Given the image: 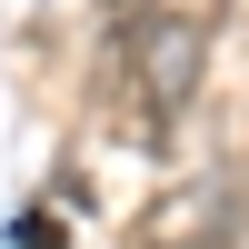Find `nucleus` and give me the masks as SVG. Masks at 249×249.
Masks as SVG:
<instances>
[{
	"label": "nucleus",
	"mask_w": 249,
	"mask_h": 249,
	"mask_svg": "<svg viewBox=\"0 0 249 249\" xmlns=\"http://www.w3.org/2000/svg\"><path fill=\"white\" fill-rule=\"evenodd\" d=\"M239 230H249V170L239 160H210V170H190L179 190H160L140 210L130 249H230Z\"/></svg>",
	"instance_id": "obj_2"
},
{
	"label": "nucleus",
	"mask_w": 249,
	"mask_h": 249,
	"mask_svg": "<svg viewBox=\"0 0 249 249\" xmlns=\"http://www.w3.org/2000/svg\"><path fill=\"white\" fill-rule=\"evenodd\" d=\"M10 239H20V249H60V219H50V210H20Z\"/></svg>",
	"instance_id": "obj_3"
},
{
	"label": "nucleus",
	"mask_w": 249,
	"mask_h": 249,
	"mask_svg": "<svg viewBox=\"0 0 249 249\" xmlns=\"http://www.w3.org/2000/svg\"><path fill=\"white\" fill-rule=\"evenodd\" d=\"M120 70H130V120H140V150L179 130V110L199 100V70H210V20L160 0V10L120 20Z\"/></svg>",
	"instance_id": "obj_1"
}]
</instances>
